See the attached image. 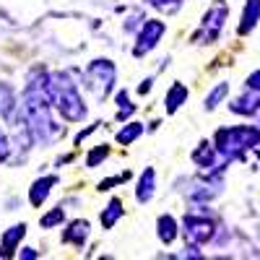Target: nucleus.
Here are the masks:
<instances>
[{"instance_id": "f257e3e1", "label": "nucleus", "mask_w": 260, "mask_h": 260, "mask_svg": "<svg viewBox=\"0 0 260 260\" xmlns=\"http://www.w3.org/2000/svg\"><path fill=\"white\" fill-rule=\"evenodd\" d=\"M50 91H52V107L62 115V120L68 122L86 120V104L78 94V86L65 73L50 76Z\"/></svg>"}, {"instance_id": "f03ea898", "label": "nucleus", "mask_w": 260, "mask_h": 260, "mask_svg": "<svg viewBox=\"0 0 260 260\" xmlns=\"http://www.w3.org/2000/svg\"><path fill=\"white\" fill-rule=\"evenodd\" d=\"M260 143V127L255 125H234V127H221L216 130L213 146L224 159H240L247 148H255Z\"/></svg>"}, {"instance_id": "7ed1b4c3", "label": "nucleus", "mask_w": 260, "mask_h": 260, "mask_svg": "<svg viewBox=\"0 0 260 260\" xmlns=\"http://www.w3.org/2000/svg\"><path fill=\"white\" fill-rule=\"evenodd\" d=\"M182 234H185L187 245H198L201 247V245L213 240L216 229H213V221L208 219V216H203V213H187L182 219Z\"/></svg>"}, {"instance_id": "20e7f679", "label": "nucleus", "mask_w": 260, "mask_h": 260, "mask_svg": "<svg viewBox=\"0 0 260 260\" xmlns=\"http://www.w3.org/2000/svg\"><path fill=\"white\" fill-rule=\"evenodd\" d=\"M226 13H229L226 3H224V0H216V3L208 8V13L203 16L201 31L195 34V39H201V37H203L206 45L216 42V39H219V34H221V29H224V24H226Z\"/></svg>"}, {"instance_id": "39448f33", "label": "nucleus", "mask_w": 260, "mask_h": 260, "mask_svg": "<svg viewBox=\"0 0 260 260\" xmlns=\"http://www.w3.org/2000/svg\"><path fill=\"white\" fill-rule=\"evenodd\" d=\"M164 21H156V18H148L146 24L141 26V31H138V45L133 47V55L136 57H143L146 52H151L156 47V42L164 37Z\"/></svg>"}, {"instance_id": "423d86ee", "label": "nucleus", "mask_w": 260, "mask_h": 260, "mask_svg": "<svg viewBox=\"0 0 260 260\" xmlns=\"http://www.w3.org/2000/svg\"><path fill=\"white\" fill-rule=\"evenodd\" d=\"M89 86L91 89H96V83H102V94L107 96V91L112 89V83H115V65L110 60H94L89 65Z\"/></svg>"}, {"instance_id": "0eeeda50", "label": "nucleus", "mask_w": 260, "mask_h": 260, "mask_svg": "<svg viewBox=\"0 0 260 260\" xmlns=\"http://www.w3.org/2000/svg\"><path fill=\"white\" fill-rule=\"evenodd\" d=\"M229 110L234 115H255L260 110V89H245L242 96H237L232 104H229Z\"/></svg>"}, {"instance_id": "6e6552de", "label": "nucleus", "mask_w": 260, "mask_h": 260, "mask_svg": "<svg viewBox=\"0 0 260 260\" xmlns=\"http://www.w3.org/2000/svg\"><path fill=\"white\" fill-rule=\"evenodd\" d=\"M24 234H26V224H18V226L6 229L3 232V240H0V257L16 255V247H18L21 240H24Z\"/></svg>"}, {"instance_id": "1a4fd4ad", "label": "nucleus", "mask_w": 260, "mask_h": 260, "mask_svg": "<svg viewBox=\"0 0 260 260\" xmlns=\"http://www.w3.org/2000/svg\"><path fill=\"white\" fill-rule=\"evenodd\" d=\"M55 185H57V177H55V175H50V177H39V180L31 185V190H29V203H31L34 208H39L42 203L47 201V195L52 192Z\"/></svg>"}, {"instance_id": "9d476101", "label": "nucleus", "mask_w": 260, "mask_h": 260, "mask_svg": "<svg viewBox=\"0 0 260 260\" xmlns=\"http://www.w3.org/2000/svg\"><path fill=\"white\" fill-rule=\"evenodd\" d=\"M154 192H156V172L151 167H146L141 180H138V187H136V201L138 203H148L151 198H154Z\"/></svg>"}, {"instance_id": "9b49d317", "label": "nucleus", "mask_w": 260, "mask_h": 260, "mask_svg": "<svg viewBox=\"0 0 260 260\" xmlns=\"http://www.w3.org/2000/svg\"><path fill=\"white\" fill-rule=\"evenodd\" d=\"M86 240H89V221H86V219H76V221H71L68 229L62 232V242H68V245L81 247Z\"/></svg>"}, {"instance_id": "f8f14e48", "label": "nucleus", "mask_w": 260, "mask_h": 260, "mask_svg": "<svg viewBox=\"0 0 260 260\" xmlns=\"http://www.w3.org/2000/svg\"><path fill=\"white\" fill-rule=\"evenodd\" d=\"M257 21H260V0H247L245 8H242V18H240V31L242 37L250 34L255 26H257Z\"/></svg>"}, {"instance_id": "ddd939ff", "label": "nucleus", "mask_w": 260, "mask_h": 260, "mask_svg": "<svg viewBox=\"0 0 260 260\" xmlns=\"http://www.w3.org/2000/svg\"><path fill=\"white\" fill-rule=\"evenodd\" d=\"M156 226H159V240H161L164 245H172V242L177 240V234H180V224H177L175 216L161 213V216H159V221H156Z\"/></svg>"}, {"instance_id": "4468645a", "label": "nucleus", "mask_w": 260, "mask_h": 260, "mask_svg": "<svg viewBox=\"0 0 260 260\" xmlns=\"http://www.w3.org/2000/svg\"><path fill=\"white\" fill-rule=\"evenodd\" d=\"M185 99H187V86H185V83H172V89H169L167 96H164L167 112H169V115H175L180 107L185 104Z\"/></svg>"}, {"instance_id": "2eb2a0df", "label": "nucleus", "mask_w": 260, "mask_h": 260, "mask_svg": "<svg viewBox=\"0 0 260 260\" xmlns=\"http://www.w3.org/2000/svg\"><path fill=\"white\" fill-rule=\"evenodd\" d=\"M122 216V201L120 198H112L110 201V206H107L104 211H102V216H99V221H102V226L104 229H112L115 226V221Z\"/></svg>"}, {"instance_id": "dca6fc26", "label": "nucleus", "mask_w": 260, "mask_h": 260, "mask_svg": "<svg viewBox=\"0 0 260 260\" xmlns=\"http://www.w3.org/2000/svg\"><path fill=\"white\" fill-rule=\"evenodd\" d=\"M141 133H143V122H127L125 127L117 130V143L120 146H130L136 138H141Z\"/></svg>"}, {"instance_id": "f3484780", "label": "nucleus", "mask_w": 260, "mask_h": 260, "mask_svg": "<svg viewBox=\"0 0 260 260\" xmlns=\"http://www.w3.org/2000/svg\"><path fill=\"white\" fill-rule=\"evenodd\" d=\"M226 94H229V83H216V89L206 96V110H208V112L216 110V107L226 99Z\"/></svg>"}, {"instance_id": "a211bd4d", "label": "nucleus", "mask_w": 260, "mask_h": 260, "mask_svg": "<svg viewBox=\"0 0 260 260\" xmlns=\"http://www.w3.org/2000/svg\"><path fill=\"white\" fill-rule=\"evenodd\" d=\"M115 99H117V120H127L130 115L136 112V104H130L125 89H120V91L115 94Z\"/></svg>"}, {"instance_id": "6ab92c4d", "label": "nucleus", "mask_w": 260, "mask_h": 260, "mask_svg": "<svg viewBox=\"0 0 260 260\" xmlns=\"http://www.w3.org/2000/svg\"><path fill=\"white\" fill-rule=\"evenodd\" d=\"M62 221H65V211H62V208H52L50 213L42 216L39 226H42V229H55V226H60Z\"/></svg>"}, {"instance_id": "aec40b11", "label": "nucleus", "mask_w": 260, "mask_h": 260, "mask_svg": "<svg viewBox=\"0 0 260 260\" xmlns=\"http://www.w3.org/2000/svg\"><path fill=\"white\" fill-rule=\"evenodd\" d=\"M107 156H110V146H96V148H91L89 151V159H86V167H96V164H102Z\"/></svg>"}, {"instance_id": "412c9836", "label": "nucleus", "mask_w": 260, "mask_h": 260, "mask_svg": "<svg viewBox=\"0 0 260 260\" xmlns=\"http://www.w3.org/2000/svg\"><path fill=\"white\" fill-rule=\"evenodd\" d=\"M11 154V143H8V138H6V133L0 130V161H3L6 156Z\"/></svg>"}, {"instance_id": "4be33fe9", "label": "nucleus", "mask_w": 260, "mask_h": 260, "mask_svg": "<svg viewBox=\"0 0 260 260\" xmlns=\"http://www.w3.org/2000/svg\"><path fill=\"white\" fill-rule=\"evenodd\" d=\"M247 89H260V68H257V71H255V73L247 78Z\"/></svg>"}, {"instance_id": "5701e85b", "label": "nucleus", "mask_w": 260, "mask_h": 260, "mask_svg": "<svg viewBox=\"0 0 260 260\" xmlns=\"http://www.w3.org/2000/svg\"><path fill=\"white\" fill-rule=\"evenodd\" d=\"M18 257H24V260H31V257H39V252L37 250H31V247H24L18 252Z\"/></svg>"}, {"instance_id": "b1692460", "label": "nucleus", "mask_w": 260, "mask_h": 260, "mask_svg": "<svg viewBox=\"0 0 260 260\" xmlns=\"http://www.w3.org/2000/svg\"><path fill=\"white\" fill-rule=\"evenodd\" d=\"M151 83H154V81H151V78H146V81H143V83H141V86H138V94H141V96H143V94H148V91H151Z\"/></svg>"}]
</instances>
